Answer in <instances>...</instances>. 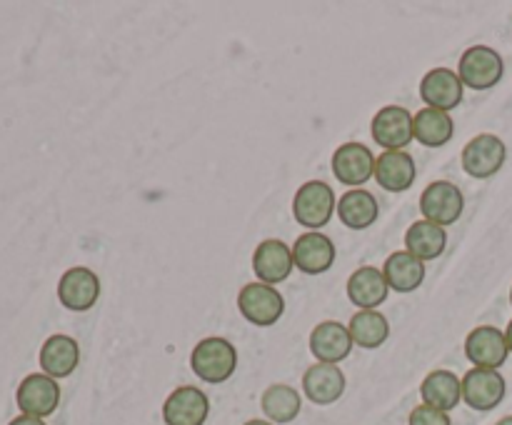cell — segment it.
I'll list each match as a JSON object with an SVG mask.
<instances>
[{
    "instance_id": "2e32d148",
    "label": "cell",
    "mask_w": 512,
    "mask_h": 425,
    "mask_svg": "<svg viewBox=\"0 0 512 425\" xmlns=\"http://www.w3.org/2000/svg\"><path fill=\"white\" fill-rule=\"evenodd\" d=\"M293 248L283 243V240H263V243L255 248L253 253V270L258 275L260 283L275 285L288 280V275L293 273Z\"/></svg>"
},
{
    "instance_id": "9c48e42d",
    "label": "cell",
    "mask_w": 512,
    "mask_h": 425,
    "mask_svg": "<svg viewBox=\"0 0 512 425\" xmlns=\"http://www.w3.org/2000/svg\"><path fill=\"white\" fill-rule=\"evenodd\" d=\"M100 298V280L90 268H70L65 270L58 283V300L63 308L73 313H85L93 308Z\"/></svg>"
},
{
    "instance_id": "f546056e",
    "label": "cell",
    "mask_w": 512,
    "mask_h": 425,
    "mask_svg": "<svg viewBox=\"0 0 512 425\" xmlns=\"http://www.w3.org/2000/svg\"><path fill=\"white\" fill-rule=\"evenodd\" d=\"M8 425H45L43 418H33V415H18V418L10 420Z\"/></svg>"
},
{
    "instance_id": "4316f807",
    "label": "cell",
    "mask_w": 512,
    "mask_h": 425,
    "mask_svg": "<svg viewBox=\"0 0 512 425\" xmlns=\"http://www.w3.org/2000/svg\"><path fill=\"white\" fill-rule=\"evenodd\" d=\"M260 405H263V413L268 415L270 423H293L298 418L300 408H303V400H300V393L295 388L285 383L270 385L268 390L260 398Z\"/></svg>"
},
{
    "instance_id": "ac0fdd59",
    "label": "cell",
    "mask_w": 512,
    "mask_h": 425,
    "mask_svg": "<svg viewBox=\"0 0 512 425\" xmlns=\"http://www.w3.org/2000/svg\"><path fill=\"white\" fill-rule=\"evenodd\" d=\"M375 180L388 193H405L415 183V160L405 150H385L375 160Z\"/></svg>"
},
{
    "instance_id": "603a6c76",
    "label": "cell",
    "mask_w": 512,
    "mask_h": 425,
    "mask_svg": "<svg viewBox=\"0 0 512 425\" xmlns=\"http://www.w3.org/2000/svg\"><path fill=\"white\" fill-rule=\"evenodd\" d=\"M380 205L373 193L363 188H353L343 193L338 200V218L343 220L345 228L350 230H365L378 220Z\"/></svg>"
},
{
    "instance_id": "f1b7e54d",
    "label": "cell",
    "mask_w": 512,
    "mask_h": 425,
    "mask_svg": "<svg viewBox=\"0 0 512 425\" xmlns=\"http://www.w3.org/2000/svg\"><path fill=\"white\" fill-rule=\"evenodd\" d=\"M410 425H453L450 423V415L443 413L438 408H430V405H418V408L410 413Z\"/></svg>"
},
{
    "instance_id": "1f68e13d",
    "label": "cell",
    "mask_w": 512,
    "mask_h": 425,
    "mask_svg": "<svg viewBox=\"0 0 512 425\" xmlns=\"http://www.w3.org/2000/svg\"><path fill=\"white\" fill-rule=\"evenodd\" d=\"M245 425H273V423H268V420H248Z\"/></svg>"
},
{
    "instance_id": "30bf717a",
    "label": "cell",
    "mask_w": 512,
    "mask_h": 425,
    "mask_svg": "<svg viewBox=\"0 0 512 425\" xmlns=\"http://www.w3.org/2000/svg\"><path fill=\"white\" fill-rule=\"evenodd\" d=\"M375 155L363 143H343L333 153V173L343 185L358 188L375 178Z\"/></svg>"
},
{
    "instance_id": "8fae6325",
    "label": "cell",
    "mask_w": 512,
    "mask_h": 425,
    "mask_svg": "<svg viewBox=\"0 0 512 425\" xmlns=\"http://www.w3.org/2000/svg\"><path fill=\"white\" fill-rule=\"evenodd\" d=\"M463 88V80L455 70L433 68L420 80V98L428 103V108L450 113L463 103Z\"/></svg>"
},
{
    "instance_id": "7a4b0ae2",
    "label": "cell",
    "mask_w": 512,
    "mask_h": 425,
    "mask_svg": "<svg viewBox=\"0 0 512 425\" xmlns=\"http://www.w3.org/2000/svg\"><path fill=\"white\" fill-rule=\"evenodd\" d=\"M335 200L333 188L323 180H308L305 185H300L298 193L293 198V215L303 228L308 230H320L330 223L335 213Z\"/></svg>"
},
{
    "instance_id": "7c38bea8",
    "label": "cell",
    "mask_w": 512,
    "mask_h": 425,
    "mask_svg": "<svg viewBox=\"0 0 512 425\" xmlns=\"http://www.w3.org/2000/svg\"><path fill=\"white\" fill-rule=\"evenodd\" d=\"M210 413V400L195 385L173 390L163 405V418L168 425H203Z\"/></svg>"
},
{
    "instance_id": "7402d4cb",
    "label": "cell",
    "mask_w": 512,
    "mask_h": 425,
    "mask_svg": "<svg viewBox=\"0 0 512 425\" xmlns=\"http://www.w3.org/2000/svg\"><path fill=\"white\" fill-rule=\"evenodd\" d=\"M420 395H423L425 405L448 413V410L458 408V403L463 400V380L450 370H433L420 385Z\"/></svg>"
},
{
    "instance_id": "ba28073f",
    "label": "cell",
    "mask_w": 512,
    "mask_h": 425,
    "mask_svg": "<svg viewBox=\"0 0 512 425\" xmlns=\"http://www.w3.org/2000/svg\"><path fill=\"white\" fill-rule=\"evenodd\" d=\"M15 400H18V408L23 410V415L48 418L50 413H55V408L60 403V385L50 375L33 373L28 378H23V383L18 385Z\"/></svg>"
},
{
    "instance_id": "836d02e7",
    "label": "cell",
    "mask_w": 512,
    "mask_h": 425,
    "mask_svg": "<svg viewBox=\"0 0 512 425\" xmlns=\"http://www.w3.org/2000/svg\"><path fill=\"white\" fill-rule=\"evenodd\" d=\"M510 303H512V290H510Z\"/></svg>"
},
{
    "instance_id": "d4e9b609",
    "label": "cell",
    "mask_w": 512,
    "mask_h": 425,
    "mask_svg": "<svg viewBox=\"0 0 512 425\" xmlns=\"http://www.w3.org/2000/svg\"><path fill=\"white\" fill-rule=\"evenodd\" d=\"M455 123L450 118V113L435 108H423L418 110V115H413V135L418 143H423L425 148H443L453 140Z\"/></svg>"
},
{
    "instance_id": "4fadbf2b",
    "label": "cell",
    "mask_w": 512,
    "mask_h": 425,
    "mask_svg": "<svg viewBox=\"0 0 512 425\" xmlns=\"http://www.w3.org/2000/svg\"><path fill=\"white\" fill-rule=\"evenodd\" d=\"M508 353L510 348L505 333L493 325H480L465 340V355L475 368L498 370L508 360Z\"/></svg>"
},
{
    "instance_id": "83f0119b",
    "label": "cell",
    "mask_w": 512,
    "mask_h": 425,
    "mask_svg": "<svg viewBox=\"0 0 512 425\" xmlns=\"http://www.w3.org/2000/svg\"><path fill=\"white\" fill-rule=\"evenodd\" d=\"M348 330L355 345L373 350L380 348V345L388 340L390 323L383 313H378V310H360V313H355L353 318H350Z\"/></svg>"
},
{
    "instance_id": "d6a6232c",
    "label": "cell",
    "mask_w": 512,
    "mask_h": 425,
    "mask_svg": "<svg viewBox=\"0 0 512 425\" xmlns=\"http://www.w3.org/2000/svg\"><path fill=\"white\" fill-rule=\"evenodd\" d=\"M498 425H512V415H508V418H503V420H500Z\"/></svg>"
},
{
    "instance_id": "cb8c5ba5",
    "label": "cell",
    "mask_w": 512,
    "mask_h": 425,
    "mask_svg": "<svg viewBox=\"0 0 512 425\" xmlns=\"http://www.w3.org/2000/svg\"><path fill=\"white\" fill-rule=\"evenodd\" d=\"M383 275L393 290H398V293H413V290H418L423 285L425 263L415 258L413 253H408V250H398V253H393L385 260Z\"/></svg>"
},
{
    "instance_id": "9a60e30c",
    "label": "cell",
    "mask_w": 512,
    "mask_h": 425,
    "mask_svg": "<svg viewBox=\"0 0 512 425\" xmlns=\"http://www.w3.org/2000/svg\"><path fill=\"white\" fill-rule=\"evenodd\" d=\"M335 243L325 233L310 230L303 233L293 245V263L300 273L320 275L328 273L335 263Z\"/></svg>"
},
{
    "instance_id": "44dd1931",
    "label": "cell",
    "mask_w": 512,
    "mask_h": 425,
    "mask_svg": "<svg viewBox=\"0 0 512 425\" xmlns=\"http://www.w3.org/2000/svg\"><path fill=\"white\" fill-rule=\"evenodd\" d=\"M303 390L315 405H330L345 393V375L338 365L315 363L305 370Z\"/></svg>"
},
{
    "instance_id": "d6986e66",
    "label": "cell",
    "mask_w": 512,
    "mask_h": 425,
    "mask_svg": "<svg viewBox=\"0 0 512 425\" xmlns=\"http://www.w3.org/2000/svg\"><path fill=\"white\" fill-rule=\"evenodd\" d=\"M80 363V348L78 340L70 338V335H50L48 340L40 348V368L50 378H68Z\"/></svg>"
},
{
    "instance_id": "3957f363",
    "label": "cell",
    "mask_w": 512,
    "mask_h": 425,
    "mask_svg": "<svg viewBox=\"0 0 512 425\" xmlns=\"http://www.w3.org/2000/svg\"><path fill=\"white\" fill-rule=\"evenodd\" d=\"M505 63L498 50L488 45H473L463 53L458 65V75L463 85L473 90H490L503 80Z\"/></svg>"
},
{
    "instance_id": "52a82bcc",
    "label": "cell",
    "mask_w": 512,
    "mask_h": 425,
    "mask_svg": "<svg viewBox=\"0 0 512 425\" xmlns=\"http://www.w3.org/2000/svg\"><path fill=\"white\" fill-rule=\"evenodd\" d=\"M508 158V148L493 133H483L463 148V168L473 178H493Z\"/></svg>"
},
{
    "instance_id": "6da1fadb",
    "label": "cell",
    "mask_w": 512,
    "mask_h": 425,
    "mask_svg": "<svg viewBox=\"0 0 512 425\" xmlns=\"http://www.w3.org/2000/svg\"><path fill=\"white\" fill-rule=\"evenodd\" d=\"M190 368L205 383H225L238 368V350L225 338H205L190 353Z\"/></svg>"
},
{
    "instance_id": "5b68a950",
    "label": "cell",
    "mask_w": 512,
    "mask_h": 425,
    "mask_svg": "<svg viewBox=\"0 0 512 425\" xmlns=\"http://www.w3.org/2000/svg\"><path fill=\"white\" fill-rule=\"evenodd\" d=\"M463 208V193L450 180H435L420 195V213L425 215V220L440 225V228L458 223V218L463 215Z\"/></svg>"
},
{
    "instance_id": "277c9868",
    "label": "cell",
    "mask_w": 512,
    "mask_h": 425,
    "mask_svg": "<svg viewBox=\"0 0 512 425\" xmlns=\"http://www.w3.org/2000/svg\"><path fill=\"white\" fill-rule=\"evenodd\" d=\"M238 310L248 323L258 325V328H270L283 318L285 300L273 285L248 283L238 293Z\"/></svg>"
},
{
    "instance_id": "ffe728a7",
    "label": "cell",
    "mask_w": 512,
    "mask_h": 425,
    "mask_svg": "<svg viewBox=\"0 0 512 425\" xmlns=\"http://www.w3.org/2000/svg\"><path fill=\"white\" fill-rule=\"evenodd\" d=\"M388 293L390 285L385 280L383 270L373 268V265L358 268L348 278V298L360 310H375L378 305H383L388 300Z\"/></svg>"
},
{
    "instance_id": "484cf974",
    "label": "cell",
    "mask_w": 512,
    "mask_h": 425,
    "mask_svg": "<svg viewBox=\"0 0 512 425\" xmlns=\"http://www.w3.org/2000/svg\"><path fill=\"white\" fill-rule=\"evenodd\" d=\"M445 245H448V233L440 225L430 223V220H418L405 233V248L413 253L418 260H435L443 255Z\"/></svg>"
},
{
    "instance_id": "4dcf8cb0",
    "label": "cell",
    "mask_w": 512,
    "mask_h": 425,
    "mask_svg": "<svg viewBox=\"0 0 512 425\" xmlns=\"http://www.w3.org/2000/svg\"><path fill=\"white\" fill-rule=\"evenodd\" d=\"M505 340H508V348H510V353H512V320L508 323V330H505Z\"/></svg>"
},
{
    "instance_id": "8992f818",
    "label": "cell",
    "mask_w": 512,
    "mask_h": 425,
    "mask_svg": "<svg viewBox=\"0 0 512 425\" xmlns=\"http://www.w3.org/2000/svg\"><path fill=\"white\" fill-rule=\"evenodd\" d=\"M373 140L385 150H405L415 140L413 115L400 105H385L370 123Z\"/></svg>"
},
{
    "instance_id": "5bb4252c",
    "label": "cell",
    "mask_w": 512,
    "mask_h": 425,
    "mask_svg": "<svg viewBox=\"0 0 512 425\" xmlns=\"http://www.w3.org/2000/svg\"><path fill=\"white\" fill-rule=\"evenodd\" d=\"M505 398V378L498 370L473 368L463 378V400L473 410H493Z\"/></svg>"
},
{
    "instance_id": "e0dca14e",
    "label": "cell",
    "mask_w": 512,
    "mask_h": 425,
    "mask_svg": "<svg viewBox=\"0 0 512 425\" xmlns=\"http://www.w3.org/2000/svg\"><path fill=\"white\" fill-rule=\"evenodd\" d=\"M353 350V338H350V330L345 325H340L338 320H325L318 323L310 333V353L318 358V363H330L338 365L340 360H345Z\"/></svg>"
}]
</instances>
